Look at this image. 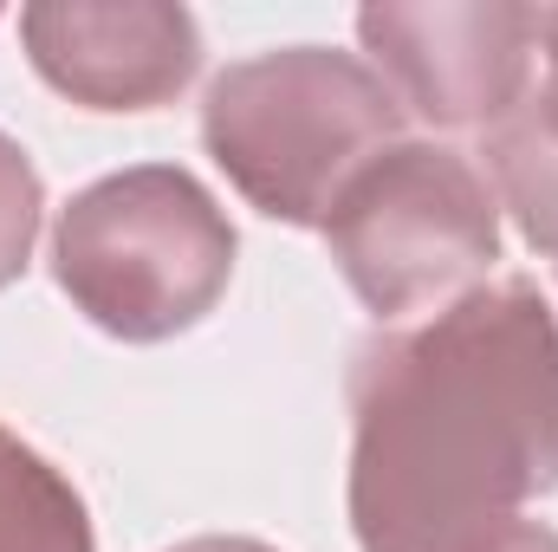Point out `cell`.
Wrapping results in <instances>:
<instances>
[{
	"mask_svg": "<svg viewBox=\"0 0 558 552\" xmlns=\"http://www.w3.org/2000/svg\"><path fill=\"white\" fill-rule=\"evenodd\" d=\"M558 488V312L494 279L351 364V533L364 552H494Z\"/></svg>",
	"mask_w": 558,
	"mask_h": 552,
	"instance_id": "cell-1",
	"label": "cell"
},
{
	"mask_svg": "<svg viewBox=\"0 0 558 552\" xmlns=\"http://www.w3.org/2000/svg\"><path fill=\"white\" fill-rule=\"evenodd\" d=\"M403 105L357 52L279 46L228 65L202 98L215 169L286 228H325L338 195L403 143Z\"/></svg>",
	"mask_w": 558,
	"mask_h": 552,
	"instance_id": "cell-2",
	"label": "cell"
},
{
	"mask_svg": "<svg viewBox=\"0 0 558 552\" xmlns=\"http://www.w3.org/2000/svg\"><path fill=\"white\" fill-rule=\"evenodd\" d=\"M228 208L175 163L98 176L59 208L52 279L111 338L162 345L215 312L234 279Z\"/></svg>",
	"mask_w": 558,
	"mask_h": 552,
	"instance_id": "cell-3",
	"label": "cell"
},
{
	"mask_svg": "<svg viewBox=\"0 0 558 552\" xmlns=\"http://www.w3.org/2000/svg\"><path fill=\"white\" fill-rule=\"evenodd\" d=\"M325 248L377 319H403L474 292L500 261V202L461 149L403 137L338 195Z\"/></svg>",
	"mask_w": 558,
	"mask_h": 552,
	"instance_id": "cell-4",
	"label": "cell"
},
{
	"mask_svg": "<svg viewBox=\"0 0 558 552\" xmlns=\"http://www.w3.org/2000/svg\"><path fill=\"white\" fill-rule=\"evenodd\" d=\"M546 7L513 0H384L357 13L371 72L435 131H494L533 92Z\"/></svg>",
	"mask_w": 558,
	"mask_h": 552,
	"instance_id": "cell-5",
	"label": "cell"
},
{
	"mask_svg": "<svg viewBox=\"0 0 558 552\" xmlns=\"http://www.w3.org/2000/svg\"><path fill=\"white\" fill-rule=\"evenodd\" d=\"M20 46L85 111H156L202 72V26L169 0H39L20 13Z\"/></svg>",
	"mask_w": 558,
	"mask_h": 552,
	"instance_id": "cell-6",
	"label": "cell"
},
{
	"mask_svg": "<svg viewBox=\"0 0 558 552\" xmlns=\"http://www.w3.org/2000/svg\"><path fill=\"white\" fill-rule=\"evenodd\" d=\"M0 552H98L78 488L13 429H0Z\"/></svg>",
	"mask_w": 558,
	"mask_h": 552,
	"instance_id": "cell-7",
	"label": "cell"
},
{
	"mask_svg": "<svg viewBox=\"0 0 558 552\" xmlns=\"http://www.w3.org/2000/svg\"><path fill=\"white\" fill-rule=\"evenodd\" d=\"M487 189L494 202L513 208L520 235L539 248V254H558V131L539 118L533 92L487 131Z\"/></svg>",
	"mask_w": 558,
	"mask_h": 552,
	"instance_id": "cell-8",
	"label": "cell"
},
{
	"mask_svg": "<svg viewBox=\"0 0 558 552\" xmlns=\"http://www.w3.org/2000/svg\"><path fill=\"white\" fill-rule=\"evenodd\" d=\"M39 215H46V189H39V169L20 143L0 131V286L26 274L33 261V241H39Z\"/></svg>",
	"mask_w": 558,
	"mask_h": 552,
	"instance_id": "cell-9",
	"label": "cell"
},
{
	"mask_svg": "<svg viewBox=\"0 0 558 552\" xmlns=\"http://www.w3.org/2000/svg\"><path fill=\"white\" fill-rule=\"evenodd\" d=\"M539 46H546V79H539L533 105H539V118L558 131V7H546V33H539Z\"/></svg>",
	"mask_w": 558,
	"mask_h": 552,
	"instance_id": "cell-10",
	"label": "cell"
},
{
	"mask_svg": "<svg viewBox=\"0 0 558 552\" xmlns=\"http://www.w3.org/2000/svg\"><path fill=\"white\" fill-rule=\"evenodd\" d=\"M494 552H558V533H553V527H539V520H520V527H513Z\"/></svg>",
	"mask_w": 558,
	"mask_h": 552,
	"instance_id": "cell-11",
	"label": "cell"
},
{
	"mask_svg": "<svg viewBox=\"0 0 558 552\" xmlns=\"http://www.w3.org/2000/svg\"><path fill=\"white\" fill-rule=\"evenodd\" d=\"M169 552H279V547H267V540H241V533H208V540H182V547H169Z\"/></svg>",
	"mask_w": 558,
	"mask_h": 552,
	"instance_id": "cell-12",
	"label": "cell"
}]
</instances>
